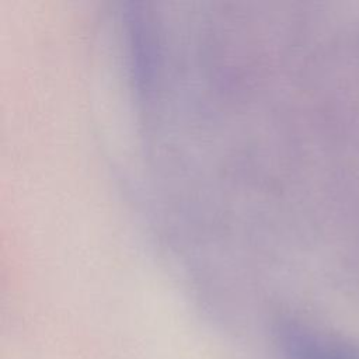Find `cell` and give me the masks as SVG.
I'll use <instances>...</instances> for the list:
<instances>
[{
    "mask_svg": "<svg viewBox=\"0 0 359 359\" xmlns=\"http://www.w3.org/2000/svg\"><path fill=\"white\" fill-rule=\"evenodd\" d=\"M282 359H359V345L297 321H282L273 330Z\"/></svg>",
    "mask_w": 359,
    "mask_h": 359,
    "instance_id": "cell-1",
    "label": "cell"
}]
</instances>
